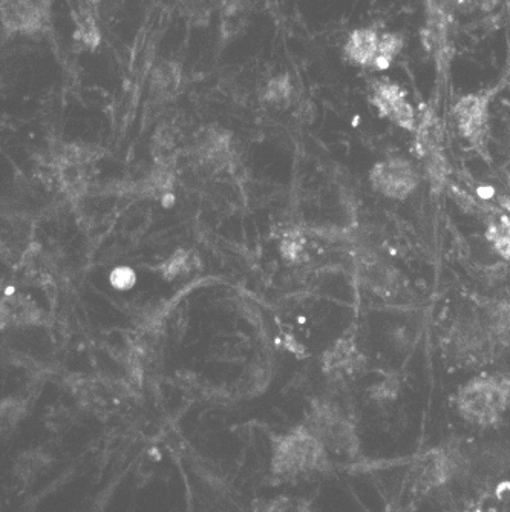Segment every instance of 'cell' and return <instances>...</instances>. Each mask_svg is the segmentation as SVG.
<instances>
[{
	"instance_id": "obj_3",
	"label": "cell",
	"mask_w": 510,
	"mask_h": 512,
	"mask_svg": "<svg viewBox=\"0 0 510 512\" xmlns=\"http://www.w3.org/2000/svg\"><path fill=\"white\" fill-rule=\"evenodd\" d=\"M402 51L399 34L379 33L374 28H359L348 36L344 45L347 60L362 68L388 69Z\"/></svg>"
},
{
	"instance_id": "obj_15",
	"label": "cell",
	"mask_w": 510,
	"mask_h": 512,
	"mask_svg": "<svg viewBox=\"0 0 510 512\" xmlns=\"http://www.w3.org/2000/svg\"><path fill=\"white\" fill-rule=\"evenodd\" d=\"M488 240L494 246L495 252L503 256L504 260L510 261V220L501 218L495 221L488 229Z\"/></svg>"
},
{
	"instance_id": "obj_1",
	"label": "cell",
	"mask_w": 510,
	"mask_h": 512,
	"mask_svg": "<svg viewBox=\"0 0 510 512\" xmlns=\"http://www.w3.org/2000/svg\"><path fill=\"white\" fill-rule=\"evenodd\" d=\"M510 408V376L486 375L458 390L457 410L469 424L494 427Z\"/></svg>"
},
{
	"instance_id": "obj_10",
	"label": "cell",
	"mask_w": 510,
	"mask_h": 512,
	"mask_svg": "<svg viewBox=\"0 0 510 512\" xmlns=\"http://www.w3.org/2000/svg\"><path fill=\"white\" fill-rule=\"evenodd\" d=\"M363 281L377 295H391L396 287L397 275L393 267L377 256H368L363 260Z\"/></svg>"
},
{
	"instance_id": "obj_9",
	"label": "cell",
	"mask_w": 510,
	"mask_h": 512,
	"mask_svg": "<svg viewBox=\"0 0 510 512\" xmlns=\"http://www.w3.org/2000/svg\"><path fill=\"white\" fill-rule=\"evenodd\" d=\"M455 463L445 451L432 450L414 463V476L425 488L443 485L454 474Z\"/></svg>"
},
{
	"instance_id": "obj_14",
	"label": "cell",
	"mask_w": 510,
	"mask_h": 512,
	"mask_svg": "<svg viewBox=\"0 0 510 512\" xmlns=\"http://www.w3.org/2000/svg\"><path fill=\"white\" fill-rule=\"evenodd\" d=\"M252 512H310V503L304 499L282 496L255 503Z\"/></svg>"
},
{
	"instance_id": "obj_4",
	"label": "cell",
	"mask_w": 510,
	"mask_h": 512,
	"mask_svg": "<svg viewBox=\"0 0 510 512\" xmlns=\"http://www.w3.org/2000/svg\"><path fill=\"white\" fill-rule=\"evenodd\" d=\"M308 430L321 440L327 451L344 456H356L359 451V437L356 427L339 408L331 405H322L314 413Z\"/></svg>"
},
{
	"instance_id": "obj_7",
	"label": "cell",
	"mask_w": 510,
	"mask_h": 512,
	"mask_svg": "<svg viewBox=\"0 0 510 512\" xmlns=\"http://www.w3.org/2000/svg\"><path fill=\"white\" fill-rule=\"evenodd\" d=\"M370 97L380 117L405 131L416 132L419 120L402 86L388 79L374 80Z\"/></svg>"
},
{
	"instance_id": "obj_2",
	"label": "cell",
	"mask_w": 510,
	"mask_h": 512,
	"mask_svg": "<svg viewBox=\"0 0 510 512\" xmlns=\"http://www.w3.org/2000/svg\"><path fill=\"white\" fill-rule=\"evenodd\" d=\"M273 474L296 479L330 468L327 448L307 427L296 428L275 442Z\"/></svg>"
},
{
	"instance_id": "obj_6",
	"label": "cell",
	"mask_w": 510,
	"mask_h": 512,
	"mask_svg": "<svg viewBox=\"0 0 510 512\" xmlns=\"http://www.w3.org/2000/svg\"><path fill=\"white\" fill-rule=\"evenodd\" d=\"M0 20L5 34L34 36L51 20V0H0Z\"/></svg>"
},
{
	"instance_id": "obj_12",
	"label": "cell",
	"mask_w": 510,
	"mask_h": 512,
	"mask_svg": "<svg viewBox=\"0 0 510 512\" xmlns=\"http://www.w3.org/2000/svg\"><path fill=\"white\" fill-rule=\"evenodd\" d=\"M51 457L42 451H27L17 457L14 474L23 483L34 482L40 474L51 467Z\"/></svg>"
},
{
	"instance_id": "obj_16",
	"label": "cell",
	"mask_w": 510,
	"mask_h": 512,
	"mask_svg": "<svg viewBox=\"0 0 510 512\" xmlns=\"http://www.w3.org/2000/svg\"><path fill=\"white\" fill-rule=\"evenodd\" d=\"M475 2H478V4H481L484 7V5L495 4L498 0H475Z\"/></svg>"
},
{
	"instance_id": "obj_11",
	"label": "cell",
	"mask_w": 510,
	"mask_h": 512,
	"mask_svg": "<svg viewBox=\"0 0 510 512\" xmlns=\"http://www.w3.org/2000/svg\"><path fill=\"white\" fill-rule=\"evenodd\" d=\"M181 85V68L172 60H163L152 71V91L160 97H169L178 91Z\"/></svg>"
},
{
	"instance_id": "obj_13",
	"label": "cell",
	"mask_w": 510,
	"mask_h": 512,
	"mask_svg": "<svg viewBox=\"0 0 510 512\" xmlns=\"http://www.w3.org/2000/svg\"><path fill=\"white\" fill-rule=\"evenodd\" d=\"M331 358L333 361L330 362V367L340 375H351L362 367V355L357 352V348L351 342L340 345L336 355H331Z\"/></svg>"
},
{
	"instance_id": "obj_5",
	"label": "cell",
	"mask_w": 510,
	"mask_h": 512,
	"mask_svg": "<svg viewBox=\"0 0 510 512\" xmlns=\"http://www.w3.org/2000/svg\"><path fill=\"white\" fill-rule=\"evenodd\" d=\"M371 186L377 194L390 200H406L419 188L420 174L406 158H386L373 166Z\"/></svg>"
},
{
	"instance_id": "obj_8",
	"label": "cell",
	"mask_w": 510,
	"mask_h": 512,
	"mask_svg": "<svg viewBox=\"0 0 510 512\" xmlns=\"http://www.w3.org/2000/svg\"><path fill=\"white\" fill-rule=\"evenodd\" d=\"M458 132L466 142L484 155L488 146L489 99L484 94H469L454 106Z\"/></svg>"
}]
</instances>
